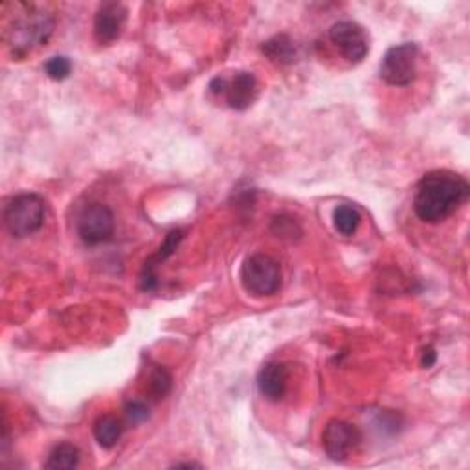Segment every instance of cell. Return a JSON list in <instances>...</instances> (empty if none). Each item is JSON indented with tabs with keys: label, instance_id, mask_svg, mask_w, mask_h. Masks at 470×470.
<instances>
[{
	"label": "cell",
	"instance_id": "cell-1",
	"mask_svg": "<svg viewBox=\"0 0 470 470\" xmlns=\"http://www.w3.org/2000/svg\"><path fill=\"white\" fill-rule=\"evenodd\" d=\"M468 197L470 186L465 177L448 170H436L419 180L413 212L426 224H440L459 210Z\"/></svg>",
	"mask_w": 470,
	"mask_h": 470
},
{
	"label": "cell",
	"instance_id": "cell-2",
	"mask_svg": "<svg viewBox=\"0 0 470 470\" xmlns=\"http://www.w3.org/2000/svg\"><path fill=\"white\" fill-rule=\"evenodd\" d=\"M13 8L15 17L8 22L4 41L15 59H24L35 48L48 43L56 28V19L37 4L19 3Z\"/></svg>",
	"mask_w": 470,
	"mask_h": 470
},
{
	"label": "cell",
	"instance_id": "cell-3",
	"mask_svg": "<svg viewBox=\"0 0 470 470\" xmlns=\"http://www.w3.org/2000/svg\"><path fill=\"white\" fill-rule=\"evenodd\" d=\"M47 206L37 193H19L4 208L6 230L15 239H24L45 224Z\"/></svg>",
	"mask_w": 470,
	"mask_h": 470
},
{
	"label": "cell",
	"instance_id": "cell-4",
	"mask_svg": "<svg viewBox=\"0 0 470 470\" xmlns=\"http://www.w3.org/2000/svg\"><path fill=\"white\" fill-rule=\"evenodd\" d=\"M243 289L256 298H270L282 289V266L268 254L256 252L243 261Z\"/></svg>",
	"mask_w": 470,
	"mask_h": 470
},
{
	"label": "cell",
	"instance_id": "cell-5",
	"mask_svg": "<svg viewBox=\"0 0 470 470\" xmlns=\"http://www.w3.org/2000/svg\"><path fill=\"white\" fill-rule=\"evenodd\" d=\"M419 47L415 43H403L391 47L380 63V80L391 87H408L417 77Z\"/></svg>",
	"mask_w": 470,
	"mask_h": 470
},
{
	"label": "cell",
	"instance_id": "cell-6",
	"mask_svg": "<svg viewBox=\"0 0 470 470\" xmlns=\"http://www.w3.org/2000/svg\"><path fill=\"white\" fill-rule=\"evenodd\" d=\"M210 92L233 110H247L257 98V80L252 72H233V75H217L210 83Z\"/></svg>",
	"mask_w": 470,
	"mask_h": 470
},
{
	"label": "cell",
	"instance_id": "cell-7",
	"mask_svg": "<svg viewBox=\"0 0 470 470\" xmlns=\"http://www.w3.org/2000/svg\"><path fill=\"white\" fill-rule=\"evenodd\" d=\"M362 443V432L359 426L351 424L344 419H331L322 434V447L329 459L336 463L347 461L359 450Z\"/></svg>",
	"mask_w": 470,
	"mask_h": 470
},
{
	"label": "cell",
	"instance_id": "cell-8",
	"mask_svg": "<svg viewBox=\"0 0 470 470\" xmlns=\"http://www.w3.org/2000/svg\"><path fill=\"white\" fill-rule=\"evenodd\" d=\"M77 235L89 247L109 243L114 235L112 210L101 203L87 205L77 217Z\"/></svg>",
	"mask_w": 470,
	"mask_h": 470
},
{
	"label": "cell",
	"instance_id": "cell-9",
	"mask_svg": "<svg viewBox=\"0 0 470 470\" xmlns=\"http://www.w3.org/2000/svg\"><path fill=\"white\" fill-rule=\"evenodd\" d=\"M329 41L338 48L347 63L359 65L370 54L366 30L355 21H338L329 28Z\"/></svg>",
	"mask_w": 470,
	"mask_h": 470
},
{
	"label": "cell",
	"instance_id": "cell-10",
	"mask_svg": "<svg viewBox=\"0 0 470 470\" xmlns=\"http://www.w3.org/2000/svg\"><path fill=\"white\" fill-rule=\"evenodd\" d=\"M127 22V8L122 3H105L94 17V37L100 45H110L120 39Z\"/></svg>",
	"mask_w": 470,
	"mask_h": 470
},
{
	"label": "cell",
	"instance_id": "cell-11",
	"mask_svg": "<svg viewBox=\"0 0 470 470\" xmlns=\"http://www.w3.org/2000/svg\"><path fill=\"white\" fill-rule=\"evenodd\" d=\"M289 386V368L283 362H266L257 373V389L259 394L270 401H283Z\"/></svg>",
	"mask_w": 470,
	"mask_h": 470
},
{
	"label": "cell",
	"instance_id": "cell-12",
	"mask_svg": "<svg viewBox=\"0 0 470 470\" xmlns=\"http://www.w3.org/2000/svg\"><path fill=\"white\" fill-rule=\"evenodd\" d=\"M184 239V231L182 230H173L168 233L166 241L161 245L159 252H156L152 257H149L144 265V270H142V276H140V285L144 291H152L156 289V285H159V278H156V266H159V263L166 261L170 256L175 254V250L178 248L180 241Z\"/></svg>",
	"mask_w": 470,
	"mask_h": 470
},
{
	"label": "cell",
	"instance_id": "cell-13",
	"mask_svg": "<svg viewBox=\"0 0 470 470\" xmlns=\"http://www.w3.org/2000/svg\"><path fill=\"white\" fill-rule=\"evenodd\" d=\"M261 50L272 63L276 65H291L296 61L294 41L285 33L274 35L272 39H268L266 43H263Z\"/></svg>",
	"mask_w": 470,
	"mask_h": 470
},
{
	"label": "cell",
	"instance_id": "cell-14",
	"mask_svg": "<svg viewBox=\"0 0 470 470\" xmlns=\"http://www.w3.org/2000/svg\"><path fill=\"white\" fill-rule=\"evenodd\" d=\"M94 440L98 441L100 447L103 448H112L120 441L122 434H124V424L122 421L114 417V415H101L98 417V421L94 422Z\"/></svg>",
	"mask_w": 470,
	"mask_h": 470
},
{
	"label": "cell",
	"instance_id": "cell-15",
	"mask_svg": "<svg viewBox=\"0 0 470 470\" xmlns=\"http://www.w3.org/2000/svg\"><path fill=\"white\" fill-rule=\"evenodd\" d=\"M82 459V452L75 445L72 443H59L52 448V452L48 454V459L45 461V468H52V470H70L75 468L80 465Z\"/></svg>",
	"mask_w": 470,
	"mask_h": 470
},
{
	"label": "cell",
	"instance_id": "cell-16",
	"mask_svg": "<svg viewBox=\"0 0 470 470\" xmlns=\"http://www.w3.org/2000/svg\"><path fill=\"white\" fill-rule=\"evenodd\" d=\"M362 222L361 212L351 206V205H340L333 210V224L335 230L344 235V238H352L359 231V226Z\"/></svg>",
	"mask_w": 470,
	"mask_h": 470
},
{
	"label": "cell",
	"instance_id": "cell-17",
	"mask_svg": "<svg viewBox=\"0 0 470 470\" xmlns=\"http://www.w3.org/2000/svg\"><path fill=\"white\" fill-rule=\"evenodd\" d=\"M173 387V377L164 366H154L149 375V394L154 399H164Z\"/></svg>",
	"mask_w": 470,
	"mask_h": 470
},
{
	"label": "cell",
	"instance_id": "cell-18",
	"mask_svg": "<svg viewBox=\"0 0 470 470\" xmlns=\"http://www.w3.org/2000/svg\"><path fill=\"white\" fill-rule=\"evenodd\" d=\"M72 72V61L66 56H54L45 63V74L54 82H65Z\"/></svg>",
	"mask_w": 470,
	"mask_h": 470
},
{
	"label": "cell",
	"instance_id": "cell-19",
	"mask_svg": "<svg viewBox=\"0 0 470 470\" xmlns=\"http://www.w3.org/2000/svg\"><path fill=\"white\" fill-rule=\"evenodd\" d=\"M126 417L131 424H140L149 419V408L142 401H131L126 406Z\"/></svg>",
	"mask_w": 470,
	"mask_h": 470
},
{
	"label": "cell",
	"instance_id": "cell-20",
	"mask_svg": "<svg viewBox=\"0 0 470 470\" xmlns=\"http://www.w3.org/2000/svg\"><path fill=\"white\" fill-rule=\"evenodd\" d=\"M272 228H274V231L278 233V238H287V235H289V238H294V233H298V235L301 233L298 224L292 219H285V217H280V219L274 221Z\"/></svg>",
	"mask_w": 470,
	"mask_h": 470
},
{
	"label": "cell",
	"instance_id": "cell-21",
	"mask_svg": "<svg viewBox=\"0 0 470 470\" xmlns=\"http://www.w3.org/2000/svg\"><path fill=\"white\" fill-rule=\"evenodd\" d=\"M436 361H438V352H436V349H434L432 345L424 347V349H422V355H421V366L428 370V368H432V366L436 364Z\"/></svg>",
	"mask_w": 470,
	"mask_h": 470
},
{
	"label": "cell",
	"instance_id": "cell-22",
	"mask_svg": "<svg viewBox=\"0 0 470 470\" xmlns=\"http://www.w3.org/2000/svg\"><path fill=\"white\" fill-rule=\"evenodd\" d=\"M175 468H201L199 463H175Z\"/></svg>",
	"mask_w": 470,
	"mask_h": 470
}]
</instances>
